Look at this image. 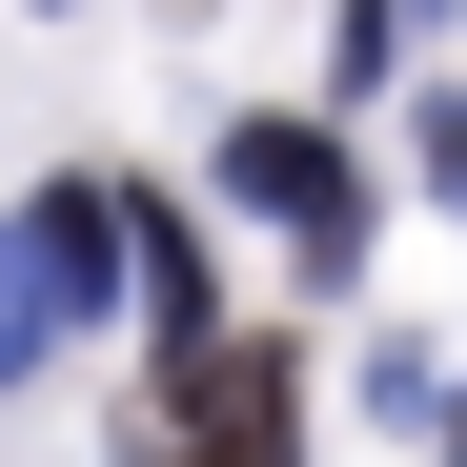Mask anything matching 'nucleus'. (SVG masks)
Listing matches in <instances>:
<instances>
[{"mask_svg":"<svg viewBox=\"0 0 467 467\" xmlns=\"http://www.w3.org/2000/svg\"><path fill=\"white\" fill-rule=\"evenodd\" d=\"M427 183H447V203H467V82H447V102H427Z\"/></svg>","mask_w":467,"mask_h":467,"instance_id":"5","label":"nucleus"},{"mask_svg":"<svg viewBox=\"0 0 467 467\" xmlns=\"http://www.w3.org/2000/svg\"><path fill=\"white\" fill-rule=\"evenodd\" d=\"M223 183H244L265 223H305V265H366V183L326 122H223Z\"/></svg>","mask_w":467,"mask_h":467,"instance_id":"2","label":"nucleus"},{"mask_svg":"<svg viewBox=\"0 0 467 467\" xmlns=\"http://www.w3.org/2000/svg\"><path fill=\"white\" fill-rule=\"evenodd\" d=\"M0 244H21V265H41V305L82 326V305H102V265H122V183H41Z\"/></svg>","mask_w":467,"mask_h":467,"instance_id":"3","label":"nucleus"},{"mask_svg":"<svg viewBox=\"0 0 467 467\" xmlns=\"http://www.w3.org/2000/svg\"><path fill=\"white\" fill-rule=\"evenodd\" d=\"M41 346H61V305H41V265L0 244V386H41Z\"/></svg>","mask_w":467,"mask_h":467,"instance_id":"4","label":"nucleus"},{"mask_svg":"<svg viewBox=\"0 0 467 467\" xmlns=\"http://www.w3.org/2000/svg\"><path fill=\"white\" fill-rule=\"evenodd\" d=\"M285 427H305V366H285V346H244V326L163 346V447H203V467H305Z\"/></svg>","mask_w":467,"mask_h":467,"instance_id":"1","label":"nucleus"}]
</instances>
